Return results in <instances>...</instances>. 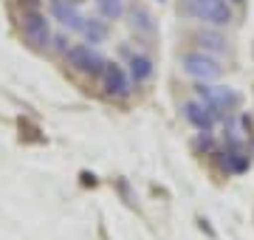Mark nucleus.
<instances>
[{"label":"nucleus","instance_id":"obj_14","mask_svg":"<svg viewBox=\"0 0 254 240\" xmlns=\"http://www.w3.org/2000/svg\"><path fill=\"white\" fill-rule=\"evenodd\" d=\"M223 167H226L229 173H243L246 167H249V156H246V150H229L223 153Z\"/></svg>","mask_w":254,"mask_h":240},{"label":"nucleus","instance_id":"obj_2","mask_svg":"<svg viewBox=\"0 0 254 240\" xmlns=\"http://www.w3.org/2000/svg\"><path fill=\"white\" fill-rule=\"evenodd\" d=\"M187 11L195 20L206 23V26H215V28L229 26L235 20L229 0H192V3H187Z\"/></svg>","mask_w":254,"mask_h":240},{"label":"nucleus","instance_id":"obj_16","mask_svg":"<svg viewBox=\"0 0 254 240\" xmlns=\"http://www.w3.org/2000/svg\"><path fill=\"white\" fill-rule=\"evenodd\" d=\"M184 3H192V0H184Z\"/></svg>","mask_w":254,"mask_h":240},{"label":"nucleus","instance_id":"obj_6","mask_svg":"<svg viewBox=\"0 0 254 240\" xmlns=\"http://www.w3.org/2000/svg\"><path fill=\"white\" fill-rule=\"evenodd\" d=\"M99 79L110 99H127L130 96V76L119 62H105V71H102Z\"/></svg>","mask_w":254,"mask_h":240},{"label":"nucleus","instance_id":"obj_8","mask_svg":"<svg viewBox=\"0 0 254 240\" xmlns=\"http://www.w3.org/2000/svg\"><path fill=\"white\" fill-rule=\"evenodd\" d=\"M48 9H51V17L57 23H63L71 31H79L82 23H85V14L79 11V6L73 0H48Z\"/></svg>","mask_w":254,"mask_h":240},{"label":"nucleus","instance_id":"obj_5","mask_svg":"<svg viewBox=\"0 0 254 240\" xmlns=\"http://www.w3.org/2000/svg\"><path fill=\"white\" fill-rule=\"evenodd\" d=\"M65 62L71 65V71H79V74H88V76H102L108 60L99 51H93L91 46H71L65 51Z\"/></svg>","mask_w":254,"mask_h":240},{"label":"nucleus","instance_id":"obj_9","mask_svg":"<svg viewBox=\"0 0 254 240\" xmlns=\"http://www.w3.org/2000/svg\"><path fill=\"white\" fill-rule=\"evenodd\" d=\"M125 71H127V76H130V82L141 85V82H147V79L153 76V60L144 57V54H130L127 57Z\"/></svg>","mask_w":254,"mask_h":240},{"label":"nucleus","instance_id":"obj_10","mask_svg":"<svg viewBox=\"0 0 254 240\" xmlns=\"http://www.w3.org/2000/svg\"><path fill=\"white\" fill-rule=\"evenodd\" d=\"M79 34L85 37V43H91V48H93V46H99V43H105V40H108L110 28H108V23H105L102 17H85V23H82V28H79Z\"/></svg>","mask_w":254,"mask_h":240},{"label":"nucleus","instance_id":"obj_7","mask_svg":"<svg viewBox=\"0 0 254 240\" xmlns=\"http://www.w3.org/2000/svg\"><path fill=\"white\" fill-rule=\"evenodd\" d=\"M184 119L190 121L198 133H212L215 121H218V113L212 111L209 105H203L200 99H192L184 105Z\"/></svg>","mask_w":254,"mask_h":240},{"label":"nucleus","instance_id":"obj_12","mask_svg":"<svg viewBox=\"0 0 254 240\" xmlns=\"http://www.w3.org/2000/svg\"><path fill=\"white\" fill-rule=\"evenodd\" d=\"M93 3H96V11L105 23L125 17V0H93Z\"/></svg>","mask_w":254,"mask_h":240},{"label":"nucleus","instance_id":"obj_11","mask_svg":"<svg viewBox=\"0 0 254 240\" xmlns=\"http://www.w3.org/2000/svg\"><path fill=\"white\" fill-rule=\"evenodd\" d=\"M195 40H198V46L203 48V54H206V51H212V54H223V51H226V40H223V34L215 31V28H200L198 34H195Z\"/></svg>","mask_w":254,"mask_h":240},{"label":"nucleus","instance_id":"obj_13","mask_svg":"<svg viewBox=\"0 0 254 240\" xmlns=\"http://www.w3.org/2000/svg\"><path fill=\"white\" fill-rule=\"evenodd\" d=\"M130 23H133V28L136 31H141V34H153L155 26H153V17H150V11L144 9V6H136L133 3V9H130Z\"/></svg>","mask_w":254,"mask_h":240},{"label":"nucleus","instance_id":"obj_4","mask_svg":"<svg viewBox=\"0 0 254 240\" xmlns=\"http://www.w3.org/2000/svg\"><path fill=\"white\" fill-rule=\"evenodd\" d=\"M181 65H184V74L192 76V79H198V82H203V85H209L212 79H218V76L223 74V68L218 65V60L203 54V51H190V54H184Z\"/></svg>","mask_w":254,"mask_h":240},{"label":"nucleus","instance_id":"obj_1","mask_svg":"<svg viewBox=\"0 0 254 240\" xmlns=\"http://www.w3.org/2000/svg\"><path fill=\"white\" fill-rule=\"evenodd\" d=\"M20 31H23V40L34 51H46L51 46V20L43 14L40 9H26L23 11V20H20Z\"/></svg>","mask_w":254,"mask_h":240},{"label":"nucleus","instance_id":"obj_15","mask_svg":"<svg viewBox=\"0 0 254 240\" xmlns=\"http://www.w3.org/2000/svg\"><path fill=\"white\" fill-rule=\"evenodd\" d=\"M54 43H57V48H60L63 54H65V51H68V48H71V46H68V43H65V37H57Z\"/></svg>","mask_w":254,"mask_h":240},{"label":"nucleus","instance_id":"obj_3","mask_svg":"<svg viewBox=\"0 0 254 240\" xmlns=\"http://www.w3.org/2000/svg\"><path fill=\"white\" fill-rule=\"evenodd\" d=\"M195 93H198V99L203 102V105H209L218 116L220 113L237 111V105H240V93L232 91V88H223V85H203V82H198L195 85Z\"/></svg>","mask_w":254,"mask_h":240}]
</instances>
